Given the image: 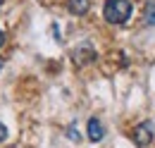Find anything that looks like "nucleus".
I'll list each match as a JSON object with an SVG mask.
<instances>
[{
	"instance_id": "obj_1",
	"label": "nucleus",
	"mask_w": 155,
	"mask_h": 148,
	"mask_svg": "<svg viewBox=\"0 0 155 148\" xmlns=\"http://www.w3.org/2000/svg\"><path fill=\"white\" fill-rule=\"evenodd\" d=\"M131 12H134L131 0H107L103 5V17L110 24H127Z\"/></svg>"
},
{
	"instance_id": "obj_2",
	"label": "nucleus",
	"mask_w": 155,
	"mask_h": 148,
	"mask_svg": "<svg viewBox=\"0 0 155 148\" xmlns=\"http://www.w3.org/2000/svg\"><path fill=\"white\" fill-rule=\"evenodd\" d=\"M153 124L150 122H141V124H136L134 131H131V141H134L136 146H148L150 141H153Z\"/></svg>"
},
{
	"instance_id": "obj_3",
	"label": "nucleus",
	"mask_w": 155,
	"mask_h": 148,
	"mask_svg": "<svg viewBox=\"0 0 155 148\" xmlns=\"http://www.w3.org/2000/svg\"><path fill=\"white\" fill-rule=\"evenodd\" d=\"M86 136H88V141H103V136H105V129H103V122L98 119V117H91L88 119V124H86Z\"/></svg>"
},
{
	"instance_id": "obj_4",
	"label": "nucleus",
	"mask_w": 155,
	"mask_h": 148,
	"mask_svg": "<svg viewBox=\"0 0 155 148\" xmlns=\"http://www.w3.org/2000/svg\"><path fill=\"white\" fill-rule=\"evenodd\" d=\"M67 7H69V12H72V15H84V12H88L91 0H69V2H67Z\"/></svg>"
},
{
	"instance_id": "obj_5",
	"label": "nucleus",
	"mask_w": 155,
	"mask_h": 148,
	"mask_svg": "<svg viewBox=\"0 0 155 148\" xmlns=\"http://www.w3.org/2000/svg\"><path fill=\"white\" fill-rule=\"evenodd\" d=\"M143 19H146V24H153L155 26V2H148L143 7Z\"/></svg>"
},
{
	"instance_id": "obj_6",
	"label": "nucleus",
	"mask_w": 155,
	"mask_h": 148,
	"mask_svg": "<svg viewBox=\"0 0 155 148\" xmlns=\"http://www.w3.org/2000/svg\"><path fill=\"white\" fill-rule=\"evenodd\" d=\"M7 136H10V131H7V127L0 122V141H7Z\"/></svg>"
},
{
	"instance_id": "obj_7",
	"label": "nucleus",
	"mask_w": 155,
	"mask_h": 148,
	"mask_svg": "<svg viewBox=\"0 0 155 148\" xmlns=\"http://www.w3.org/2000/svg\"><path fill=\"white\" fill-rule=\"evenodd\" d=\"M2 43H5V31L0 29V45H2Z\"/></svg>"
},
{
	"instance_id": "obj_8",
	"label": "nucleus",
	"mask_w": 155,
	"mask_h": 148,
	"mask_svg": "<svg viewBox=\"0 0 155 148\" xmlns=\"http://www.w3.org/2000/svg\"><path fill=\"white\" fill-rule=\"evenodd\" d=\"M0 5H2V0H0Z\"/></svg>"
}]
</instances>
